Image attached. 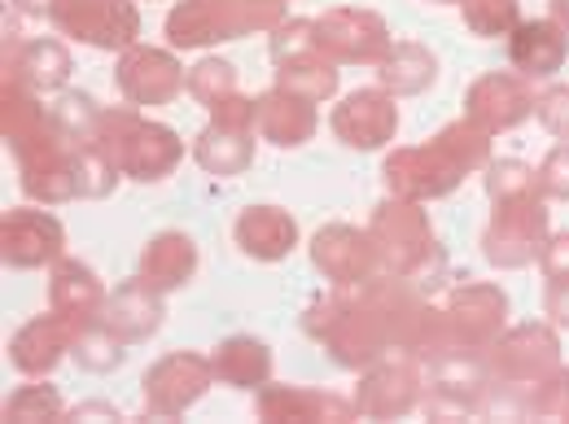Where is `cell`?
Instances as JSON below:
<instances>
[{
    "label": "cell",
    "instance_id": "6da1fadb",
    "mask_svg": "<svg viewBox=\"0 0 569 424\" xmlns=\"http://www.w3.org/2000/svg\"><path fill=\"white\" fill-rule=\"evenodd\" d=\"M487 162H491L487 132L465 119V123L442 128L433 141L412 144V149H395L386 158V171L381 175H386V184H390L395 198L426 202V198H447L469 171H478Z\"/></svg>",
    "mask_w": 569,
    "mask_h": 424
},
{
    "label": "cell",
    "instance_id": "7a4b0ae2",
    "mask_svg": "<svg viewBox=\"0 0 569 424\" xmlns=\"http://www.w3.org/2000/svg\"><path fill=\"white\" fill-rule=\"evenodd\" d=\"M368 232L381 250V272L386 276H399V281L421 284V289L442 284L438 281L442 276V250H438V236H433L429 219L417 211V202L395 198V202L377 206Z\"/></svg>",
    "mask_w": 569,
    "mask_h": 424
},
{
    "label": "cell",
    "instance_id": "3957f363",
    "mask_svg": "<svg viewBox=\"0 0 569 424\" xmlns=\"http://www.w3.org/2000/svg\"><path fill=\"white\" fill-rule=\"evenodd\" d=\"M284 0H180L167 13V40L176 49H202L250 31L281 27Z\"/></svg>",
    "mask_w": 569,
    "mask_h": 424
},
{
    "label": "cell",
    "instance_id": "277c9868",
    "mask_svg": "<svg viewBox=\"0 0 569 424\" xmlns=\"http://www.w3.org/2000/svg\"><path fill=\"white\" fill-rule=\"evenodd\" d=\"M97 128L114 132V141H97V149H101L123 175H132V180H141V184L167 180V175L176 171L180 153H184V144H180V137H176L171 128H162V123H144V119H137L132 110L101 114Z\"/></svg>",
    "mask_w": 569,
    "mask_h": 424
},
{
    "label": "cell",
    "instance_id": "5b68a950",
    "mask_svg": "<svg viewBox=\"0 0 569 424\" xmlns=\"http://www.w3.org/2000/svg\"><path fill=\"white\" fill-rule=\"evenodd\" d=\"M548 241V211L539 193H521V198H503L496 202V219L482 232V254L496 267H526L539 259Z\"/></svg>",
    "mask_w": 569,
    "mask_h": 424
},
{
    "label": "cell",
    "instance_id": "8992f818",
    "mask_svg": "<svg viewBox=\"0 0 569 424\" xmlns=\"http://www.w3.org/2000/svg\"><path fill=\"white\" fill-rule=\"evenodd\" d=\"M49 18L92 49H132L141 36V13L132 0H58Z\"/></svg>",
    "mask_w": 569,
    "mask_h": 424
},
{
    "label": "cell",
    "instance_id": "52a82bcc",
    "mask_svg": "<svg viewBox=\"0 0 569 424\" xmlns=\"http://www.w3.org/2000/svg\"><path fill=\"white\" fill-rule=\"evenodd\" d=\"M487 359H491L496 381L535 390L543 376H552L561 367V346H557V333L548 324H521L512 333H499Z\"/></svg>",
    "mask_w": 569,
    "mask_h": 424
},
{
    "label": "cell",
    "instance_id": "ba28073f",
    "mask_svg": "<svg viewBox=\"0 0 569 424\" xmlns=\"http://www.w3.org/2000/svg\"><path fill=\"white\" fill-rule=\"evenodd\" d=\"M316 49L333 62H363V67H381V58L395 49L390 31L381 22V13L372 9H333L325 18H316Z\"/></svg>",
    "mask_w": 569,
    "mask_h": 424
},
{
    "label": "cell",
    "instance_id": "9c48e42d",
    "mask_svg": "<svg viewBox=\"0 0 569 424\" xmlns=\"http://www.w3.org/2000/svg\"><path fill=\"white\" fill-rule=\"evenodd\" d=\"M311 263L325 272V281L356 289L381 276V250L372 241V232H359L351 223H329L316 232L311 241Z\"/></svg>",
    "mask_w": 569,
    "mask_h": 424
},
{
    "label": "cell",
    "instance_id": "30bf717a",
    "mask_svg": "<svg viewBox=\"0 0 569 424\" xmlns=\"http://www.w3.org/2000/svg\"><path fill=\"white\" fill-rule=\"evenodd\" d=\"M214 381L211 359L189 351H176L167 359H158L144 372V407L153 416H180L184 407H193Z\"/></svg>",
    "mask_w": 569,
    "mask_h": 424
},
{
    "label": "cell",
    "instance_id": "8fae6325",
    "mask_svg": "<svg viewBox=\"0 0 569 424\" xmlns=\"http://www.w3.org/2000/svg\"><path fill=\"white\" fill-rule=\"evenodd\" d=\"M535 92H530V79L526 74H482L469 92H465V119L473 128H482L487 137L491 132H508L517 123H526L535 114Z\"/></svg>",
    "mask_w": 569,
    "mask_h": 424
},
{
    "label": "cell",
    "instance_id": "7c38bea8",
    "mask_svg": "<svg viewBox=\"0 0 569 424\" xmlns=\"http://www.w3.org/2000/svg\"><path fill=\"white\" fill-rule=\"evenodd\" d=\"M447 320H451L456 346L491 351V342L503 333V320H508V297H503L499 284H465V289L451 293Z\"/></svg>",
    "mask_w": 569,
    "mask_h": 424
},
{
    "label": "cell",
    "instance_id": "4fadbf2b",
    "mask_svg": "<svg viewBox=\"0 0 569 424\" xmlns=\"http://www.w3.org/2000/svg\"><path fill=\"white\" fill-rule=\"evenodd\" d=\"M333 132L347 149H381L399 132V105L386 88H359L333 110Z\"/></svg>",
    "mask_w": 569,
    "mask_h": 424
},
{
    "label": "cell",
    "instance_id": "5bb4252c",
    "mask_svg": "<svg viewBox=\"0 0 569 424\" xmlns=\"http://www.w3.org/2000/svg\"><path fill=\"white\" fill-rule=\"evenodd\" d=\"M421 403V367L417 359H386L377 367H368V376L359 381L356 412L386 421V416H403Z\"/></svg>",
    "mask_w": 569,
    "mask_h": 424
},
{
    "label": "cell",
    "instance_id": "9a60e30c",
    "mask_svg": "<svg viewBox=\"0 0 569 424\" xmlns=\"http://www.w3.org/2000/svg\"><path fill=\"white\" fill-rule=\"evenodd\" d=\"M184 71L167 49H144L132 44L119 62V88L132 105H167L171 97L184 92Z\"/></svg>",
    "mask_w": 569,
    "mask_h": 424
},
{
    "label": "cell",
    "instance_id": "2e32d148",
    "mask_svg": "<svg viewBox=\"0 0 569 424\" xmlns=\"http://www.w3.org/2000/svg\"><path fill=\"white\" fill-rule=\"evenodd\" d=\"M569 58V31L552 18L521 22L508 40V62L526 79H552Z\"/></svg>",
    "mask_w": 569,
    "mask_h": 424
},
{
    "label": "cell",
    "instance_id": "e0dca14e",
    "mask_svg": "<svg viewBox=\"0 0 569 424\" xmlns=\"http://www.w3.org/2000/svg\"><path fill=\"white\" fill-rule=\"evenodd\" d=\"M62 254V223L44 211H9L4 214V263L13 267H40Z\"/></svg>",
    "mask_w": 569,
    "mask_h": 424
},
{
    "label": "cell",
    "instance_id": "ac0fdd59",
    "mask_svg": "<svg viewBox=\"0 0 569 424\" xmlns=\"http://www.w3.org/2000/svg\"><path fill=\"white\" fill-rule=\"evenodd\" d=\"M162 289H153V284L144 281H128L114 289V297L106 302V324L123 337V342H144V337H153L158 329H162Z\"/></svg>",
    "mask_w": 569,
    "mask_h": 424
},
{
    "label": "cell",
    "instance_id": "d6986e66",
    "mask_svg": "<svg viewBox=\"0 0 569 424\" xmlns=\"http://www.w3.org/2000/svg\"><path fill=\"white\" fill-rule=\"evenodd\" d=\"M259 416L263 421H351L356 403L325 394V390H298V385H263L259 394Z\"/></svg>",
    "mask_w": 569,
    "mask_h": 424
},
{
    "label": "cell",
    "instance_id": "ffe728a7",
    "mask_svg": "<svg viewBox=\"0 0 569 424\" xmlns=\"http://www.w3.org/2000/svg\"><path fill=\"white\" fill-rule=\"evenodd\" d=\"M241 254L259 259V263H277L298 245V223L281 206H250L232 228Z\"/></svg>",
    "mask_w": 569,
    "mask_h": 424
},
{
    "label": "cell",
    "instance_id": "44dd1931",
    "mask_svg": "<svg viewBox=\"0 0 569 424\" xmlns=\"http://www.w3.org/2000/svg\"><path fill=\"white\" fill-rule=\"evenodd\" d=\"M254 132L263 141L281 144V149H298V144L311 141V132H316V110H311V101H302V97L277 88V92L259 97Z\"/></svg>",
    "mask_w": 569,
    "mask_h": 424
},
{
    "label": "cell",
    "instance_id": "7402d4cb",
    "mask_svg": "<svg viewBox=\"0 0 569 424\" xmlns=\"http://www.w3.org/2000/svg\"><path fill=\"white\" fill-rule=\"evenodd\" d=\"M74 320H67L62 311L44 315V320H31L18 337H13V363L22 372H49L67 351H74Z\"/></svg>",
    "mask_w": 569,
    "mask_h": 424
},
{
    "label": "cell",
    "instance_id": "603a6c76",
    "mask_svg": "<svg viewBox=\"0 0 569 424\" xmlns=\"http://www.w3.org/2000/svg\"><path fill=\"white\" fill-rule=\"evenodd\" d=\"M193 272H198V245H193V236H184V232H158L144 245L141 276L153 289L171 293V289L193 281Z\"/></svg>",
    "mask_w": 569,
    "mask_h": 424
},
{
    "label": "cell",
    "instance_id": "cb8c5ba5",
    "mask_svg": "<svg viewBox=\"0 0 569 424\" xmlns=\"http://www.w3.org/2000/svg\"><path fill=\"white\" fill-rule=\"evenodd\" d=\"M211 367L232 390H263L272 376V351L254 337H228L223 346H214Z\"/></svg>",
    "mask_w": 569,
    "mask_h": 424
},
{
    "label": "cell",
    "instance_id": "d4e9b609",
    "mask_svg": "<svg viewBox=\"0 0 569 424\" xmlns=\"http://www.w3.org/2000/svg\"><path fill=\"white\" fill-rule=\"evenodd\" d=\"M53 306L74 320L79 329L97 324L106 315V293H101V281L92 276V267L83 263H62L58 276H53Z\"/></svg>",
    "mask_w": 569,
    "mask_h": 424
},
{
    "label": "cell",
    "instance_id": "484cf974",
    "mask_svg": "<svg viewBox=\"0 0 569 424\" xmlns=\"http://www.w3.org/2000/svg\"><path fill=\"white\" fill-rule=\"evenodd\" d=\"M377 79H381V88L395 92V97H417V92H426L429 83L438 79V58L429 53L426 44L403 40V44H395V49L381 58Z\"/></svg>",
    "mask_w": 569,
    "mask_h": 424
},
{
    "label": "cell",
    "instance_id": "4316f807",
    "mask_svg": "<svg viewBox=\"0 0 569 424\" xmlns=\"http://www.w3.org/2000/svg\"><path fill=\"white\" fill-rule=\"evenodd\" d=\"M277 67H281V71H277V88L302 97V101H311V105H316V101H329V97L338 92V62L325 58L320 49H307V53H298V58H284Z\"/></svg>",
    "mask_w": 569,
    "mask_h": 424
},
{
    "label": "cell",
    "instance_id": "83f0119b",
    "mask_svg": "<svg viewBox=\"0 0 569 424\" xmlns=\"http://www.w3.org/2000/svg\"><path fill=\"white\" fill-rule=\"evenodd\" d=\"M193 158L198 166H207L211 175H241L250 162H254V132H232V128H219L211 123L198 144H193Z\"/></svg>",
    "mask_w": 569,
    "mask_h": 424
},
{
    "label": "cell",
    "instance_id": "f1b7e54d",
    "mask_svg": "<svg viewBox=\"0 0 569 424\" xmlns=\"http://www.w3.org/2000/svg\"><path fill=\"white\" fill-rule=\"evenodd\" d=\"M18 71L31 88H62L67 74H71V53L58 44V40H31L18 58Z\"/></svg>",
    "mask_w": 569,
    "mask_h": 424
},
{
    "label": "cell",
    "instance_id": "f546056e",
    "mask_svg": "<svg viewBox=\"0 0 569 424\" xmlns=\"http://www.w3.org/2000/svg\"><path fill=\"white\" fill-rule=\"evenodd\" d=\"M123 346H128V342H123L106 320H97V324L79 329V337H74V363L88 367V372H110V367H119V363L128 359Z\"/></svg>",
    "mask_w": 569,
    "mask_h": 424
},
{
    "label": "cell",
    "instance_id": "4dcf8cb0",
    "mask_svg": "<svg viewBox=\"0 0 569 424\" xmlns=\"http://www.w3.org/2000/svg\"><path fill=\"white\" fill-rule=\"evenodd\" d=\"M460 9H465V27L482 40L512 36L521 27V4L517 0H460Z\"/></svg>",
    "mask_w": 569,
    "mask_h": 424
},
{
    "label": "cell",
    "instance_id": "1f68e13d",
    "mask_svg": "<svg viewBox=\"0 0 569 424\" xmlns=\"http://www.w3.org/2000/svg\"><path fill=\"white\" fill-rule=\"evenodd\" d=\"M202 105H219L223 97H232L237 92V71H232V62H223V58H207V62H198L193 71H189V83H184Z\"/></svg>",
    "mask_w": 569,
    "mask_h": 424
},
{
    "label": "cell",
    "instance_id": "d6a6232c",
    "mask_svg": "<svg viewBox=\"0 0 569 424\" xmlns=\"http://www.w3.org/2000/svg\"><path fill=\"white\" fill-rule=\"evenodd\" d=\"M62 416V398L53 385H22L4 403V421H53Z\"/></svg>",
    "mask_w": 569,
    "mask_h": 424
},
{
    "label": "cell",
    "instance_id": "836d02e7",
    "mask_svg": "<svg viewBox=\"0 0 569 424\" xmlns=\"http://www.w3.org/2000/svg\"><path fill=\"white\" fill-rule=\"evenodd\" d=\"M487 193L491 202H503V198H521V193H539L535 189V171L517 158H499V162H487Z\"/></svg>",
    "mask_w": 569,
    "mask_h": 424
},
{
    "label": "cell",
    "instance_id": "e575fe53",
    "mask_svg": "<svg viewBox=\"0 0 569 424\" xmlns=\"http://www.w3.org/2000/svg\"><path fill=\"white\" fill-rule=\"evenodd\" d=\"M530 416L569 421V367H557L552 376H543V381L530 390Z\"/></svg>",
    "mask_w": 569,
    "mask_h": 424
},
{
    "label": "cell",
    "instance_id": "d590c367",
    "mask_svg": "<svg viewBox=\"0 0 569 424\" xmlns=\"http://www.w3.org/2000/svg\"><path fill=\"white\" fill-rule=\"evenodd\" d=\"M535 189H539V198H561V202H569V141H561L543 158V166L535 171Z\"/></svg>",
    "mask_w": 569,
    "mask_h": 424
},
{
    "label": "cell",
    "instance_id": "8d00e7d4",
    "mask_svg": "<svg viewBox=\"0 0 569 424\" xmlns=\"http://www.w3.org/2000/svg\"><path fill=\"white\" fill-rule=\"evenodd\" d=\"M535 114H539V123H543L552 137L569 141V83H552V88L535 101Z\"/></svg>",
    "mask_w": 569,
    "mask_h": 424
},
{
    "label": "cell",
    "instance_id": "74e56055",
    "mask_svg": "<svg viewBox=\"0 0 569 424\" xmlns=\"http://www.w3.org/2000/svg\"><path fill=\"white\" fill-rule=\"evenodd\" d=\"M307 49H316V18H293V22H284L281 31L272 36V58L277 62L298 58Z\"/></svg>",
    "mask_w": 569,
    "mask_h": 424
},
{
    "label": "cell",
    "instance_id": "f35d334b",
    "mask_svg": "<svg viewBox=\"0 0 569 424\" xmlns=\"http://www.w3.org/2000/svg\"><path fill=\"white\" fill-rule=\"evenodd\" d=\"M539 267L548 281H569V232H557L539 250Z\"/></svg>",
    "mask_w": 569,
    "mask_h": 424
},
{
    "label": "cell",
    "instance_id": "ab89813d",
    "mask_svg": "<svg viewBox=\"0 0 569 424\" xmlns=\"http://www.w3.org/2000/svg\"><path fill=\"white\" fill-rule=\"evenodd\" d=\"M543 311L552 315V324H557V329H569V281H548Z\"/></svg>",
    "mask_w": 569,
    "mask_h": 424
},
{
    "label": "cell",
    "instance_id": "60d3db41",
    "mask_svg": "<svg viewBox=\"0 0 569 424\" xmlns=\"http://www.w3.org/2000/svg\"><path fill=\"white\" fill-rule=\"evenodd\" d=\"M83 416H106V421H123V416H119V407H110V403H83V407H74V421H83Z\"/></svg>",
    "mask_w": 569,
    "mask_h": 424
},
{
    "label": "cell",
    "instance_id": "b9f144b4",
    "mask_svg": "<svg viewBox=\"0 0 569 424\" xmlns=\"http://www.w3.org/2000/svg\"><path fill=\"white\" fill-rule=\"evenodd\" d=\"M13 4H18L22 13H53L58 0H13Z\"/></svg>",
    "mask_w": 569,
    "mask_h": 424
},
{
    "label": "cell",
    "instance_id": "7bdbcfd3",
    "mask_svg": "<svg viewBox=\"0 0 569 424\" xmlns=\"http://www.w3.org/2000/svg\"><path fill=\"white\" fill-rule=\"evenodd\" d=\"M552 22H561L569 31V0H552Z\"/></svg>",
    "mask_w": 569,
    "mask_h": 424
},
{
    "label": "cell",
    "instance_id": "ee69618b",
    "mask_svg": "<svg viewBox=\"0 0 569 424\" xmlns=\"http://www.w3.org/2000/svg\"><path fill=\"white\" fill-rule=\"evenodd\" d=\"M429 4H460V0H429Z\"/></svg>",
    "mask_w": 569,
    "mask_h": 424
}]
</instances>
